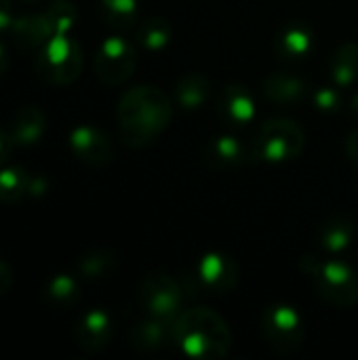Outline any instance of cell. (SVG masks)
<instances>
[{
	"instance_id": "obj_1",
	"label": "cell",
	"mask_w": 358,
	"mask_h": 360,
	"mask_svg": "<svg viewBox=\"0 0 358 360\" xmlns=\"http://www.w3.org/2000/svg\"><path fill=\"white\" fill-rule=\"evenodd\" d=\"M118 129L124 146H150L171 122V99L158 86H133L118 101Z\"/></svg>"
},
{
	"instance_id": "obj_2",
	"label": "cell",
	"mask_w": 358,
	"mask_h": 360,
	"mask_svg": "<svg viewBox=\"0 0 358 360\" xmlns=\"http://www.w3.org/2000/svg\"><path fill=\"white\" fill-rule=\"evenodd\" d=\"M173 344L190 359H226L232 348V331L215 310L190 308L173 321Z\"/></svg>"
},
{
	"instance_id": "obj_3",
	"label": "cell",
	"mask_w": 358,
	"mask_h": 360,
	"mask_svg": "<svg viewBox=\"0 0 358 360\" xmlns=\"http://www.w3.org/2000/svg\"><path fill=\"white\" fill-rule=\"evenodd\" d=\"M302 272L314 278V287L319 295L338 308H352L358 304V276L357 272L344 262L335 259H319L314 255H306L300 262Z\"/></svg>"
},
{
	"instance_id": "obj_4",
	"label": "cell",
	"mask_w": 358,
	"mask_h": 360,
	"mask_svg": "<svg viewBox=\"0 0 358 360\" xmlns=\"http://www.w3.org/2000/svg\"><path fill=\"white\" fill-rule=\"evenodd\" d=\"M306 146V133L300 122L291 118H270L266 120L251 148V158L257 162H285L302 154Z\"/></svg>"
},
{
	"instance_id": "obj_5",
	"label": "cell",
	"mask_w": 358,
	"mask_h": 360,
	"mask_svg": "<svg viewBox=\"0 0 358 360\" xmlns=\"http://www.w3.org/2000/svg\"><path fill=\"white\" fill-rule=\"evenodd\" d=\"M34 68L38 76L49 84H72L82 72V49L65 34H55L40 46Z\"/></svg>"
},
{
	"instance_id": "obj_6",
	"label": "cell",
	"mask_w": 358,
	"mask_h": 360,
	"mask_svg": "<svg viewBox=\"0 0 358 360\" xmlns=\"http://www.w3.org/2000/svg\"><path fill=\"white\" fill-rule=\"evenodd\" d=\"M238 285V266L226 253L203 255L184 276L181 287L186 295L196 297L200 293L226 295Z\"/></svg>"
},
{
	"instance_id": "obj_7",
	"label": "cell",
	"mask_w": 358,
	"mask_h": 360,
	"mask_svg": "<svg viewBox=\"0 0 358 360\" xmlns=\"http://www.w3.org/2000/svg\"><path fill=\"white\" fill-rule=\"evenodd\" d=\"M186 297L188 295H186L181 283L162 272L146 276L139 287V300H141L148 316L158 319L169 325H173V321L184 312Z\"/></svg>"
},
{
	"instance_id": "obj_8",
	"label": "cell",
	"mask_w": 358,
	"mask_h": 360,
	"mask_svg": "<svg viewBox=\"0 0 358 360\" xmlns=\"http://www.w3.org/2000/svg\"><path fill=\"white\" fill-rule=\"evenodd\" d=\"M262 331L270 348L283 356L295 354L306 338V327L302 316L285 304L270 306L262 319Z\"/></svg>"
},
{
	"instance_id": "obj_9",
	"label": "cell",
	"mask_w": 358,
	"mask_h": 360,
	"mask_svg": "<svg viewBox=\"0 0 358 360\" xmlns=\"http://www.w3.org/2000/svg\"><path fill=\"white\" fill-rule=\"evenodd\" d=\"M135 65H137L135 46L120 36H112V38L103 40V44L99 46V51L95 55L97 78L112 86L127 82L133 76Z\"/></svg>"
},
{
	"instance_id": "obj_10",
	"label": "cell",
	"mask_w": 358,
	"mask_h": 360,
	"mask_svg": "<svg viewBox=\"0 0 358 360\" xmlns=\"http://www.w3.org/2000/svg\"><path fill=\"white\" fill-rule=\"evenodd\" d=\"M70 148L74 156L89 167H103L112 160V143L106 133L95 127H76L70 135Z\"/></svg>"
},
{
	"instance_id": "obj_11",
	"label": "cell",
	"mask_w": 358,
	"mask_h": 360,
	"mask_svg": "<svg viewBox=\"0 0 358 360\" xmlns=\"http://www.w3.org/2000/svg\"><path fill=\"white\" fill-rule=\"evenodd\" d=\"M219 114L228 124L247 127L255 118V97L243 84H228L219 95Z\"/></svg>"
},
{
	"instance_id": "obj_12",
	"label": "cell",
	"mask_w": 358,
	"mask_h": 360,
	"mask_svg": "<svg viewBox=\"0 0 358 360\" xmlns=\"http://www.w3.org/2000/svg\"><path fill=\"white\" fill-rule=\"evenodd\" d=\"M46 131V116L42 110H38L36 105H23L19 108L8 122V137L13 141V146H34L40 141V137Z\"/></svg>"
},
{
	"instance_id": "obj_13",
	"label": "cell",
	"mask_w": 358,
	"mask_h": 360,
	"mask_svg": "<svg viewBox=\"0 0 358 360\" xmlns=\"http://www.w3.org/2000/svg\"><path fill=\"white\" fill-rule=\"evenodd\" d=\"M112 340V321L103 310H91L76 325V342L84 352H99Z\"/></svg>"
},
{
	"instance_id": "obj_14",
	"label": "cell",
	"mask_w": 358,
	"mask_h": 360,
	"mask_svg": "<svg viewBox=\"0 0 358 360\" xmlns=\"http://www.w3.org/2000/svg\"><path fill=\"white\" fill-rule=\"evenodd\" d=\"M262 89L270 101H274L279 105H295L306 99L310 84L300 76H293L287 72H276V74H270L264 78Z\"/></svg>"
},
{
	"instance_id": "obj_15",
	"label": "cell",
	"mask_w": 358,
	"mask_h": 360,
	"mask_svg": "<svg viewBox=\"0 0 358 360\" xmlns=\"http://www.w3.org/2000/svg\"><path fill=\"white\" fill-rule=\"evenodd\" d=\"M314 49V34L306 23H291L274 40V51L285 61H302Z\"/></svg>"
},
{
	"instance_id": "obj_16",
	"label": "cell",
	"mask_w": 358,
	"mask_h": 360,
	"mask_svg": "<svg viewBox=\"0 0 358 360\" xmlns=\"http://www.w3.org/2000/svg\"><path fill=\"white\" fill-rule=\"evenodd\" d=\"M11 36L19 49H40L44 42H49L55 36V32L44 13V15H23L19 19H13Z\"/></svg>"
},
{
	"instance_id": "obj_17",
	"label": "cell",
	"mask_w": 358,
	"mask_h": 360,
	"mask_svg": "<svg viewBox=\"0 0 358 360\" xmlns=\"http://www.w3.org/2000/svg\"><path fill=\"white\" fill-rule=\"evenodd\" d=\"M245 150L241 141L232 135H219L211 139L205 148V162L213 171H232L245 162Z\"/></svg>"
},
{
	"instance_id": "obj_18",
	"label": "cell",
	"mask_w": 358,
	"mask_h": 360,
	"mask_svg": "<svg viewBox=\"0 0 358 360\" xmlns=\"http://www.w3.org/2000/svg\"><path fill=\"white\" fill-rule=\"evenodd\" d=\"M169 342H173V325L162 323L158 319H148L131 329V344L133 348L141 352H152L165 348Z\"/></svg>"
},
{
	"instance_id": "obj_19",
	"label": "cell",
	"mask_w": 358,
	"mask_h": 360,
	"mask_svg": "<svg viewBox=\"0 0 358 360\" xmlns=\"http://www.w3.org/2000/svg\"><path fill=\"white\" fill-rule=\"evenodd\" d=\"M211 93V80L205 74L192 72L186 74L177 80L175 84V101L184 108V110H198Z\"/></svg>"
},
{
	"instance_id": "obj_20",
	"label": "cell",
	"mask_w": 358,
	"mask_h": 360,
	"mask_svg": "<svg viewBox=\"0 0 358 360\" xmlns=\"http://www.w3.org/2000/svg\"><path fill=\"white\" fill-rule=\"evenodd\" d=\"M331 78L340 86H350L358 80V42H344L331 57Z\"/></svg>"
},
{
	"instance_id": "obj_21",
	"label": "cell",
	"mask_w": 358,
	"mask_h": 360,
	"mask_svg": "<svg viewBox=\"0 0 358 360\" xmlns=\"http://www.w3.org/2000/svg\"><path fill=\"white\" fill-rule=\"evenodd\" d=\"M32 177L21 167H6L0 169V202L15 205L21 198L30 196Z\"/></svg>"
},
{
	"instance_id": "obj_22",
	"label": "cell",
	"mask_w": 358,
	"mask_h": 360,
	"mask_svg": "<svg viewBox=\"0 0 358 360\" xmlns=\"http://www.w3.org/2000/svg\"><path fill=\"white\" fill-rule=\"evenodd\" d=\"M173 38V27L162 17H150L137 27V42L148 51L165 49Z\"/></svg>"
},
{
	"instance_id": "obj_23",
	"label": "cell",
	"mask_w": 358,
	"mask_h": 360,
	"mask_svg": "<svg viewBox=\"0 0 358 360\" xmlns=\"http://www.w3.org/2000/svg\"><path fill=\"white\" fill-rule=\"evenodd\" d=\"M357 234V228L346 217H333L321 228V243L329 253H338L346 249Z\"/></svg>"
},
{
	"instance_id": "obj_24",
	"label": "cell",
	"mask_w": 358,
	"mask_h": 360,
	"mask_svg": "<svg viewBox=\"0 0 358 360\" xmlns=\"http://www.w3.org/2000/svg\"><path fill=\"white\" fill-rule=\"evenodd\" d=\"M101 17L114 30H129L137 23V0H101Z\"/></svg>"
},
{
	"instance_id": "obj_25",
	"label": "cell",
	"mask_w": 358,
	"mask_h": 360,
	"mask_svg": "<svg viewBox=\"0 0 358 360\" xmlns=\"http://www.w3.org/2000/svg\"><path fill=\"white\" fill-rule=\"evenodd\" d=\"M78 297H80V287L68 274H59L51 278L46 285V300L57 308H70L78 302Z\"/></svg>"
},
{
	"instance_id": "obj_26",
	"label": "cell",
	"mask_w": 358,
	"mask_h": 360,
	"mask_svg": "<svg viewBox=\"0 0 358 360\" xmlns=\"http://www.w3.org/2000/svg\"><path fill=\"white\" fill-rule=\"evenodd\" d=\"M46 17H49L51 25H53L55 34H65V32H70L74 27V23L78 19V11L70 0H55L49 6Z\"/></svg>"
},
{
	"instance_id": "obj_27",
	"label": "cell",
	"mask_w": 358,
	"mask_h": 360,
	"mask_svg": "<svg viewBox=\"0 0 358 360\" xmlns=\"http://www.w3.org/2000/svg\"><path fill=\"white\" fill-rule=\"evenodd\" d=\"M112 268H114V255L101 249L87 253L78 264V270L84 278H103Z\"/></svg>"
},
{
	"instance_id": "obj_28",
	"label": "cell",
	"mask_w": 358,
	"mask_h": 360,
	"mask_svg": "<svg viewBox=\"0 0 358 360\" xmlns=\"http://www.w3.org/2000/svg\"><path fill=\"white\" fill-rule=\"evenodd\" d=\"M312 99L321 112H335L342 105V97L335 89H319Z\"/></svg>"
},
{
	"instance_id": "obj_29",
	"label": "cell",
	"mask_w": 358,
	"mask_h": 360,
	"mask_svg": "<svg viewBox=\"0 0 358 360\" xmlns=\"http://www.w3.org/2000/svg\"><path fill=\"white\" fill-rule=\"evenodd\" d=\"M13 287V270L8 268L6 262L0 259V297H4Z\"/></svg>"
},
{
	"instance_id": "obj_30",
	"label": "cell",
	"mask_w": 358,
	"mask_h": 360,
	"mask_svg": "<svg viewBox=\"0 0 358 360\" xmlns=\"http://www.w3.org/2000/svg\"><path fill=\"white\" fill-rule=\"evenodd\" d=\"M346 154L352 162L358 165V129H354L346 139Z\"/></svg>"
},
{
	"instance_id": "obj_31",
	"label": "cell",
	"mask_w": 358,
	"mask_h": 360,
	"mask_svg": "<svg viewBox=\"0 0 358 360\" xmlns=\"http://www.w3.org/2000/svg\"><path fill=\"white\" fill-rule=\"evenodd\" d=\"M11 148H13V141H11V137H8V133H4V131L0 129V167L8 160Z\"/></svg>"
},
{
	"instance_id": "obj_32",
	"label": "cell",
	"mask_w": 358,
	"mask_h": 360,
	"mask_svg": "<svg viewBox=\"0 0 358 360\" xmlns=\"http://www.w3.org/2000/svg\"><path fill=\"white\" fill-rule=\"evenodd\" d=\"M13 13H11V0H0V30L11 27Z\"/></svg>"
},
{
	"instance_id": "obj_33",
	"label": "cell",
	"mask_w": 358,
	"mask_h": 360,
	"mask_svg": "<svg viewBox=\"0 0 358 360\" xmlns=\"http://www.w3.org/2000/svg\"><path fill=\"white\" fill-rule=\"evenodd\" d=\"M46 192V181L42 177H32L30 184V196H42Z\"/></svg>"
},
{
	"instance_id": "obj_34",
	"label": "cell",
	"mask_w": 358,
	"mask_h": 360,
	"mask_svg": "<svg viewBox=\"0 0 358 360\" xmlns=\"http://www.w3.org/2000/svg\"><path fill=\"white\" fill-rule=\"evenodd\" d=\"M6 65H8V59H6V53H4V49L0 46V76L6 72Z\"/></svg>"
},
{
	"instance_id": "obj_35",
	"label": "cell",
	"mask_w": 358,
	"mask_h": 360,
	"mask_svg": "<svg viewBox=\"0 0 358 360\" xmlns=\"http://www.w3.org/2000/svg\"><path fill=\"white\" fill-rule=\"evenodd\" d=\"M350 110H352V114L358 118V93H354V97H352V103H350Z\"/></svg>"
},
{
	"instance_id": "obj_36",
	"label": "cell",
	"mask_w": 358,
	"mask_h": 360,
	"mask_svg": "<svg viewBox=\"0 0 358 360\" xmlns=\"http://www.w3.org/2000/svg\"><path fill=\"white\" fill-rule=\"evenodd\" d=\"M23 2H38V0H23Z\"/></svg>"
}]
</instances>
